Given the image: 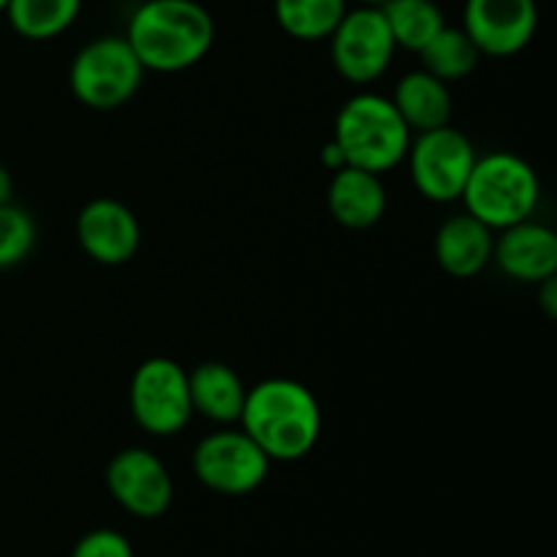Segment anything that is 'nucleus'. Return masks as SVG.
<instances>
[{"label": "nucleus", "mask_w": 557, "mask_h": 557, "mask_svg": "<svg viewBox=\"0 0 557 557\" xmlns=\"http://www.w3.org/2000/svg\"><path fill=\"white\" fill-rule=\"evenodd\" d=\"M131 413L145 433L169 438L188 428L194 417L188 370L169 357H150L136 368L128 386Z\"/></svg>", "instance_id": "6"}, {"label": "nucleus", "mask_w": 557, "mask_h": 557, "mask_svg": "<svg viewBox=\"0 0 557 557\" xmlns=\"http://www.w3.org/2000/svg\"><path fill=\"white\" fill-rule=\"evenodd\" d=\"M125 41L145 71L177 74L207 58L215 44V20L196 0H145L131 14Z\"/></svg>", "instance_id": "2"}, {"label": "nucleus", "mask_w": 557, "mask_h": 557, "mask_svg": "<svg viewBox=\"0 0 557 557\" xmlns=\"http://www.w3.org/2000/svg\"><path fill=\"white\" fill-rule=\"evenodd\" d=\"M392 103L406 120L411 134L451 125V114H455V98H451L449 85L424 69L408 71L406 76H400L395 92H392Z\"/></svg>", "instance_id": "16"}, {"label": "nucleus", "mask_w": 557, "mask_h": 557, "mask_svg": "<svg viewBox=\"0 0 557 557\" xmlns=\"http://www.w3.org/2000/svg\"><path fill=\"white\" fill-rule=\"evenodd\" d=\"M332 141L341 147L346 166L386 174L400 166L411 147V128L392 98L379 92H357L341 107Z\"/></svg>", "instance_id": "3"}, {"label": "nucleus", "mask_w": 557, "mask_h": 557, "mask_svg": "<svg viewBox=\"0 0 557 557\" xmlns=\"http://www.w3.org/2000/svg\"><path fill=\"white\" fill-rule=\"evenodd\" d=\"M76 239L96 264L120 267L139 250L141 226L123 201L92 199L76 215Z\"/></svg>", "instance_id": "12"}, {"label": "nucleus", "mask_w": 557, "mask_h": 557, "mask_svg": "<svg viewBox=\"0 0 557 557\" xmlns=\"http://www.w3.org/2000/svg\"><path fill=\"white\" fill-rule=\"evenodd\" d=\"M36 221L25 207L0 205V270L20 264L36 248Z\"/></svg>", "instance_id": "22"}, {"label": "nucleus", "mask_w": 557, "mask_h": 557, "mask_svg": "<svg viewBox=\"0 0 557 557\" xmlns=\"http://www.w3.org/2000/svg\"><path fill=\"white\" fill-rule=\"evenodd\" d=\"M321 161H324V166H330L332 172H337V169H343L346 166V161H343V152H341V147L335 145V141H326L324 145V150H321Z\"/></svg>", "instance_id": "25"}, {"label": "nucleus", "mask_w": 557, "mask_h": 557, "mask_svg": "<svg viewBox=\"0 0 557 557\" xmlns=\"http://www.w3.org/2000/svg\"><path fill=\"white\" fill-rule=\"evenodd\" d=\"M397 44L379 5L346 11L330 36V58L351 85H370L389 71Z\"/></svg>", "instance_id": "8"}, {"label": "nucleus", "mask_w": 557, "mask_h": 557, "mask_svg": "<svg viewBox=\"0 0 557 557\" xmlns=\"http://www.w3.org/2000/svg\"><path fill=\"white\" fill-rule=\"evenodd\" d=\"M239 428L270 462H297L321 438L319 397L294 379H267L248 389Z\"/></svg>", "instance_id": "1"}, {"label": "nucleus", "mask_w": 557, "mask_h": 557, "mask_svg": "<svg viewBox=\"0 0 557 557\" xmlns=\"http://www.w3.org/2000/svg\"><path fill=\"white\" fill-rule=\"evenodd\" d=\"M107 487L128 515L156 520L166 515L174 498V482L161 457L131 446L117 451L107 466Z\"/></svg>", "instance_id": "10"}, {"label": "nucleus", "mask_w": 557, "mask_h": 557, "mask_svg": "<svg viewBox=\"0 0 557 557\" xmlns=\"http://www.w3.org/2000/svg\"><path fill=\"white\" fill-rule=\"evenodd\" d=\"M381 14L389 25L397 49L408 52H419L446 25L444 11L435 0H389L381 5Z\"/></svg>", "instance_id": "21"}, {"label": "nucleus", "mask_w": 557, "mask_h": 557, "mask_svg": "<svg viewBox=\"0 0 557 557\" xmlns=\"http://www.w3.org/2000/svg\"><path fill=\"white\" fill-rule=\"evenodd\" d=\"M493 261L517 283H542L557 275V234L533 218L495 232Z\"/></svg>", "instance_id": "13"}, {"label": "nucleus", "mask_w": 557, "mask_h": 557, "mask_svg": "<svg viewBox=\"0 0 557 557\" xmlns=\"http://www.w3.org/2000/svg\"><path fill=\"white\" fill-rule=\"evenodd\" d=\"M346 11V0H275L277 25L297 41L330 38Z\"/></svg>", "instance_id": "20"}, {"label": "nucleus", "mask_w": 557, "mask_h": 557, "mask_svg": "<svg viewBox=\"0 0 557 557\" xmlns=\"http://www.w3.org/2000/svg\"><path fill=\"white\" fill-rule=\"evenodd\" d=\"M476 147L462 131L444 128L424 131L411 139L408 147V169H411L413 188L430 201H457L462 196L471 169L476 163Z\"/></svg>", "instance_id": "7"}, {"label": "nucleus", "mask_w": 557, "mask_h": 557, "mask_svg": "<svg viewBox=\"0 0 557 557\" xmlns=\"http://www.w3.org/2000/svg\"><path fill=\"white\" fill-rule=\"evenodd\" d=\"M5 5H9V0H0V14H3V11H5Z\"/></svg>", "instance_id": "28"}, {"label": "nucleus", "mask_w": 557, "mask_h": 557, "mask_svg": "<svg viewBox=\"0 0 557 557\" xmlns=\"http://www.w3.org/2000/svg\"><path fill=\"white\" fill-rule=\"evenodd\" d=\"M386 205L389 199H386L381 174L364 172L357 166H343L332 174L326 207L341 226L357 228V232L375 226L384 218Z\"/></svg>", "instance_id": "14"}, {"label": "nucleus", "mask_w": 557, "mask_h": 557, "mask_svg": "<svg viewBox=\"0 0 557 557\" xmlns=\"http://www.w3.org/2000/svg\"><path fill=\"white\" fill-rule=\"evenodd\" d=\"M466 212L493 232L528 221L542 201V180L525 158L515 152H490L476 158L462 188Z\"/></svg>", "instance_id": "4"}, {"label": "nucleus", "mask_w": 557, "mask_h": 557, "mask_svg": "<svg viewBox=\"0 0 557 557\" xmlns=\"http://www.w3.org/2000/svg\"><path fill=\"white\" fill-rule=\"evenodd\" d=\"M71 557H134V547L120 531L96 528L74 544Z\"/></svg>", "instance_id": "23"}, {"label": "nucleus", "mask_w": 557, "mask_h": 557, "mask_svg": "<svg viewBox=\"0 0 557 557\" xmlns=\"http://www.w3.org/2000/svg\"><path fill=\"white\" fill-rule=\"evenodd\" d=\"M384 3H389V0H362V5H384Z\"/></svg>", "instance_id": "27"}, {"label": "nucleus", "mask_w": 557, "mask_h": 557, "mask_svg": "<svg viewBox=\"0 0 557 557\" xmlns=\"http://www.w3.org/2000/svg\"><path fill=\"white\" fill-rule=\"evenodd\" d=\"M188 392L194 413L215 424L239 422L245 397H248V389H245L237 370L223 362L196 364L188 373Z\"/></svg>", "instance_id": "17"}, {"label": "nucleus", "mask_w": 557, "mask_h": 557, "mask_svg": "<svg viewBox=\"0 0 557 557\" xmlns=\"http://www.w3.org/2000/svg\"><path fill=\"white\" fill-rule=\"evenodd\" d=\"M495 232L471 212L451 215L435 234V259L451 277H476L493 261Z\"/></svg>", "instance_id": "15"}, {"label": "nucleus", "mask_w": 557, "mask_h": 557, "mask_svg": "<svg viewBox=\"0 0 557 557\" xmlns=\"http://www.w3.org/2000/svg\"><path fill=\"white\" fill-rule=\"evenodd\" d=\"M14 201V177H11L9 169L0 163V205H9Z\"/></svg>", "instance_id": "26"}, {"label": "nucleus", "mask_w": 557, "mask_h": 557, "mask_svg": "<svg viewBox=\"0 0 557 557\" xmlns=\"http://www.w3.org/2000/svg\"><path fill=\"white\" fill-rule=\"evenodd\" d=\"M82 11V0H9L3 14L22 38L49 41L69 30Z\"/></svg>", "instance_id": "19"}, {"label": "nucleus", "mask_w": 557, "mask_h": 557, "mask_svg": "<svg viewBox=\"0 0 557 557\" xmlns=\"http://www.w3.org/2000/svg\"><path fill=\"white\" fill-rule=\"evenodd\" d=\"M419 60H422V69L428 74L438 76L441 82H457L462 76L473 74L482 60L476 44L471 41L462 27H449L444 25L422 49H419Z\"/></svg>", "instance_id": "18"}, {"label": "nucleus", "mask_w": 557, "mask_h": 557, "mask_svg": "<svg viewBox=\"0 0 557 557\" xmlns=\"http://www.w3.org/2000/svg\"><path fill=\"white\" fill-rule=\"evenodd\" d=\"M462 30L490 58L520 54L539 30L536 0H466Z\"/></svg>", "instance_id": "11"}, {"label": "nucleus", "mask_w": 557, "mask_h": 557, "mask_svg": "<svg viewBox=\"0 0 557 557\" xmlns=\"http://www.w3.org/2000/svg\"><path fill=\"white\" fill-rule=\"evenodd\" d=\"M536 286H539V305H542L544 315H547V319H557V275L536 283Z\"/></svg>", "instance_id": "24"}, {"label": "nucleus", "mask_w": 557, "mask_h": 557, "mask_svg": "<svg viewBox=\"0 0 557 557\" xmlns=\"http://www.w3.org/2000/svg\"><path fill=\"white\" fill-rule=\"evenodd\" d=\"M145 69L125 36H101L79 49L71 60L69 87L79 103L96 112L125 107L139 92Z\"/></svg>", "instance_id": "5"}, {"label": "nucleus", "mask_w": 557, "mask_h": 557, "mask_svg": "<svg viewBox=\"0 0 557 557\" xmlns=\"http://www.w3.org/2000/svg\"><path fill=\"white\" fill-rule=\"evenodd\" d=\"M194 473L207 490L218 495H248L264 484L270 457L256 441L239 430H215L194 449Z\"/></svg>", "instance_id": "9"}]
</instances>
